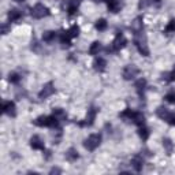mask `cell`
<instances>
[{"instance_id":"cell-17","label":"cell","mask_w":175,"mask_h":175,"mask_svg":"<svg viewBox=\"0 0 175 175\" xmlns=\"http://www.w3.org/2000/svg\"><path fill=\"white\" fill-rule=\"evenodd\" d=\"M140 136H141L144 140H147L148 136H149V131H148L147 127H144V125H142V126H140Z\"/></svg>"},{"instance_id":"cell-12","label":"cell","mask_w":175,"mask_h":175,"mask_svg":"<svg viewBox=\"0 0 175 175\" xmlns=\"http://www.w3.org/2000/svg\"><path fill=\"white\" fill-rule=\"evenodd\" d=\"M95 118H96V110H95V108L89 110V112H88V118H86V125L93 123Z\"/></svg>"},{"instance_id":"cell-13","label":"cell","mask_w":175,"mask_h":175,"mask_svg":"<svg viewBox=\"0 0 175 175\" xmlns=\"http://www.w3.org/2000/svg\"><path fill=\"white\" fill-rule=\"evenodd\" d=\"M8 17H10L11 21H17V19L21 18V13H19L18 10H11L10 14H8Z\"/></svg>"},{"instance_id":"cell-20","label":"cell","mask_w":175,"mask_h":175,"mask_svg":"<svg viewBox=\"0 0 175 175\" xmlns=\"http://www.w3.org/2000/svg\"><path fill=\"white\" fill-rule=\"evenodd\" d=\"M96 28H97L99 30H104V29L107 28V22L104 21V19H101V21H99L97 23H96Z\"/></svg>"},{"instance_id":"cell-18","label":"cell","mask_w":175,"mask_h":175,"mask_svg":"<svg viewBox=\"0 0 175 175\" xmlns=\"http://www.w3.org/2000/svg\"><path fill=\"white\" fill-rule=\"evenodd\" d=\"M95 66H96V70L101 71V70H104V67H106V62H104L103 59H99V60H96Z\"/></svg>"},{"instance_id":"cell-14","label":"cell","mask_w":175,"mask_h":175,"mask_svg":"<svg viewBox=\"0 0 175 175\" xmlns=\"http://www.w3.org/2000/svg\"><path fill=\"white\" fill-rule=\"evenodd\" d=\"M54 39H55V33H54V32H45L44 36H43V40H44V41H47V43L52 41Z\"/></svg>"},{"instance_id":"cell-11","label":"cell","mask_w":175,"mask_h":175,"mask_svg":"<svg viewBox=\"0 0 175 175\" xmlns=\"http://www.w3.org/2000/svg\"><path fill=\"white\" fill-rule=\"evenodd\" d=\"M100 49H101V44L100 43H93L92 47H90V49H89V52H90V55H96V54L100 52Z\"/></svg>"},{"instance_id":"cell-7","label":"cell","mask_w":175,"mask_h":175,"mask_svg":"<svg viewBox=\"0 0 175 175\" xmlns=\"http://www.w3.org/2000/svg\"><path fill=\"white\" fill-rule=\"evenodd\" d=\"M142 164H144V159H142V156H136L133 160H131V166H133L137 171H141Z\"/></svg>"},{"instance_id":"cell-6","label":"cell","mask_w":175,"mask_h":175,"mask_svg":"<svg viewBox=\"0 0 175 175\" xmlns=\"http://www.w3.org/2000/svg\"><path fill=\"white\" fill-rule=\"evenodd\" d=\"M30 145L33 149H44V142L41 141V138L37 136H34L33 138L30 140Z\"/></svg>"},{"instance_id":"cell-16","label":"cell","mask_w":175,"mask_h":175,"mask_svg":"<svg viewBox=\"0 0 175 175\" xmlns=\"http://www.w3.org/2000/svg\"><path fill=\"white\" fill-rule=\"evenodd\" d=\"M145 86H147V82H145V80H138L136 82V88L138 92H142V90L145 89Z\"/></svg>"},{"instance_id":"cell-19","label":"cell","mask_w":175,"mask_h":175,"mask_svg":"<svg viewBox=\"0 0 175 175\" xmlns=\"http://www.w3.org/2000/svg\"><path fill=\"white\" fill-rule=\"evenodd\" d=\"M19 81H21V77H19V74H10V82H13V84H18Z\"/></svg>"},{"instance_id":"cell-15","label":"cell","mask_w":175,"mask_h":175,"mask_svg":"<svg viewBox=\"0 0 175 175\" xmlns=\"http://www.w3.org/2000/svg\"><path fill=\"white\" fill-rule=\"evenodd\" d=\"M66 156H67V159H69V160H75L78 157V152L75 149H69V151H67Z\"/></svg>"},{"instance_id":"cell-22","label":"cell","mask_w":175,"mask_h":175,"mask_svg":"<svg viewBox=\"0 0 175 175\" xmlns=\"http://www.w3.org/2000/svg\"><path fill=\"white\" fill-rule=\"evenodd\" d=\"M166 99H167V101H170V103H175V92L168 93V95L166 96Z\"/></svg>"},{"instance_id":"cell-1","label":"cell","mask_w":175,"mask_h":175,"mask_svg":"<svg viewBox=\"0 0 175 175\" xmlns=\"http://www.w3.org/2000/svg\"><path fill=\"white\" fill-rule=\"evenodd\" d=\"M100 141H101V137L100 134H92V136L88 137V140L85 141V148L89 151H93L100 145Z\"/></svg>"},{"instance_id":"cell-4","label":"cell","mask_w":175,"mask_h":175,"mask_svg":"<svg viewBox=\"0 0 175 175\" xmlns=\"http://www.w3.org/2000/svg\"><path fill=\"white\" fill-rule=\"evenodd\" d=\"M3 111H4L7 115L14 116L15 115V104L11 103V101H6V103L3 104Z\"/></svg>"},{"instance_id":"cell-23","label":"cell","mask_w":175,"mask_h":175,"mask_svg":"<svg viewBox=\"0 0 175 175\" xmlns=\"http://www.w3.org/2000/svg\"><path fill=\"white\" fill-rule=\"evenodd\" d=\"M166 121H167L170 125H175V115H174V114H170V115H168V118L166 119Z\"/></svg>"},{"instance_id":"cell-9","label":"cell","mask_w":175,"mask_h":175,"mask_svg":"<svg viewBox=\"0 0 175 175\" xmlns=\"http://www.w3.org/2000/svg\"><path fill=\"white\" fill-rule=\"evenodd\" d=\"M108 8L112 13H116L121 10V2L119 0H108Z\"/></svg>"},{"instance_id":"cell-2","label":"cell","mask_w":175,"mask_h":175,"mask_svg":"<svg viewBox=\"0 0 175 175\" xmlns=\"http://www.w3.org/2000/svg\"><path fill=\"white\" fill-rule=\"evenodd\" d=\"M32 15L34 18H44V17L48 15V8L43 4H36L32 8Z\"/></svg>"},{"instance_id":"cell-3","label":"cell","mask_w":175,"mask_h":175,"mask_svg":"<svg viewBox=\"0 0 175 175\" xmlns=\"http://www.w3.org/2000/svg\"><path fill=\"white\" fill-rule=\"evenodd\" d=\"M54 92H55L54 85H52V84H47V85L43 88L41 92H40V99H47V97H49V96H51Z\"/></svg>"},{"instance_id":"cell-10","label":"cell","mask_w":175,"mask_h":175,"mask_svg":"<svg viewBox=\"0 0 175 175\" xmlns=\"http://www.w3.org/2000/svg\"><path fill=\"white\" fill-rule=\"evenodd\" d=\"M170 111H168L167 108H163V107H160L159 110H157V115H159V118H162V119H167L168 118V115H170Z\"/></svg>"},{"instance_id":"cell-8","label":"cell","mask_w":175,"mask_h":175,"mask_svg":"<svg viewBox=\"0 0 175 175\" xmlns=\"http://www.w3.org/2000/svg\"><path fill=\"white\" fill-rule=\"evenodd\" d=\"M125 44H126V40H125V37L122 36V34H118L115 39V41H114V49H119L122 48V47H125Z\"/></svg>"},{"instance_id":"cell-21","label":"cell","mask_w":175,"mask_h":175,"mask_svg":"<svg viewBox=\"0 0 175 175\" xmlns=\"http://www.w3.org/2000/svg\"><path fill=\"white\" fill-rule=\"evenodd\" d=\"M163 145H164V148L168 151V152L173 149V142H171L170 140H164V141H163Z\"/></svg>"},{"instance_id":"cell-24","label":"cell","mask_w":175,"mask_h":175,"mask_svg":"<svg viewBox=\"0 0 175 175\" xmlns=\"http://www.w3.org/2000/svg\"><path fill=\"white\" fill-rule=\"evenodd\" d=\"M167 30L168 32H175V21H171L170 25L167 26Z\"/></svg>"},{"instance_id":"cell-25","label":"cell","mask_w":175,"mask_h":175,"mask_svg":"<svg viewBox=\"0 0 175 175\" xmlns=\"http://www.w3.org/2000/svg\"><path fill=\"white\" fill-rule=\"evenodd\" d=\"M17 2H22V0H17Z\"/></svg>"},{"instance_id":"cell-5","label":"cell","mask_w":175,"mask_h":175,"mask_svg":"<svg viewBox=\"0 0 175 175\" xmlns=\"http://www.w3.org/2000/svg\"><path fill=\"white\" fill-rule=\"evenodd\" d=\"M137 74V69L136 66H127L126 69H125L123 71V77L126 78V80H131V78H134Z\"/></svg>"}]
</instances>
